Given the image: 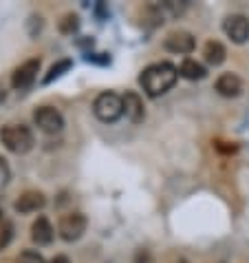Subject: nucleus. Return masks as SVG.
<instances>
[{
  "label": "nucleus",
  "instance_id": "obj_23",
  "mask_svg": "<svg viewBox=\"0 0 249 263\" xmlns=\"http://www.w3.org/2000/svg\"><path fill=\"white\" fill-rule=\"evenodd\" d=\"M0 100H5V91H0Z\"/></svg>",
  "mask_w": 249,
  "mask_h": 263
},
{
  "label": "nucleus",
  "instance_id": "obj_10",
  "mask_svg": "<svg viewBox=\"0 0 249 263\" xmlns=\"http://www.w3.org/2000/svg\"><path fill=\"white\" fill-rule=\"evenodd\" d=\"M214 86L223 98H238L243 93V80L236 73H223V76H218Z\"/></svg>",
  "mask_w": 249,
  "mask_h": 263
},
{
  "label": "nucleus",
  "instance_id": "obj_7",
  "mask_svg": "<svg viewBox=\"0 0 249 263\" xmlns=\"http://www.w3.org/2000/svg\"><path fill=\"white\" fill-rule=\"evenodd\" d=\"M38 73H40V60H38V58H31V60L23 62L16 71H13V76H11L13 89H20V91H23V89H29V86L35 82Z\"/></svg>",
  "mask_w": 249,
  "mask_h": 263
},
{
  "label": "nucleus",
  "instance_id": "obj_1",
  "mask_svg": "<svg viewBox=\"0 0 249 263\" xmlns=\"http://www.w3.org/2000/svg\"><path fill=\"white\" fill-rule=\"evenodd\" d=\"M179 80V69L170 62H157V64H150L148 69L141 73L139 82H141L143 91L148 93L150 98H159L168 93L177 84Z\"/></svg>",
  "mask_w": 249,
  "mask_h": 263
},
{
  "label": "nucleus",
  "instance_id": "obj_25",
  "mask_svg": "<svg viewBox=\"0 0 249 263\" xmlns=\"http://www.w3.org/2000/svg\"><path fill=\"white\" fill-rule=\"evenodd\" d=\"M0 219H3V213H0Z\"/></svg>",
  "mask_w": 249,
  "mask_h": 263
},
{
  "label": "nucleus",
  "instance_id": "obj_2",
  "mask_svg": "<svg viewBox=\"0 0 249 263\" xmlns=\"http://www.w3.org/2000/svg\"><path fill=\"white\" fill-rule=\"evenodd\" d=\"M0 142L5 144V148L7 151H11V153H16V155H25V153H29L33 148V133L29 130L27 126H5L3 130H0Z\"/></svg>",
  "mask_w": 249,
  "mask_h": 263
},
{
  "label": "nucleus",
  "instance_id": "obj_24",
  "mask_svg": "<svg viewBox=\"0 0 249 263\" xmlns=\"http://www.w3.org/2000/svg\"><path fill=\"white\" fill-rule=\"evenodd\" d=\"M179 263H188V261H179Z\"/></svg>",
  "mask_w": 249,
  "mask_h": 263
},
{
  "label": "nucleus",
  "instance_id": "obj_19",
  "mask_svg": "<svg viewBox=\"0 0 249 263\" xmlns=\"http://www.w3.org/2000/svg\"><path fill=\"white\" fill-rule=\"evenodd\" d=\"M18 263H47V261L42 259L40 252H35V250H25V252L18 257Z\"/></svg>",
  "mask_w": 249,
  "mask_h": 263
},
{
  "label": "nucleus",
  "instance_id": "obj_17",
  "mask_svg": "<svg viewBox=\"0 0 249 263\" xmlns=\"http://www.w3.org/2000/svg\"><path fill=\"white\" fill-rule=\"evenodd\" d=\"M188 3H177V0H165V3H161V9H168L172 13V16H181L183 11H185Z\"/></svg>",
  "mask_w": 249,
  "mask_h": 263
},
{
  "label": "nucleus",
  "instance_id": "obj_22",
  "mask_svg": "<svg viewBox=\"0 0 249 263\" xmlns=\"http://www.w3.org/2000/svg\"><path fill=\"white\" fill-rule=\"evenodd\" d=\"M49 263H69V259H67V257H62V254H60V257H55V259H51Z\"/></svg>",
  "mask_w": 249,
  "mask_h": 263
},
{
  "label": "nucleus",
  "instance_id": "obj_8",
  "mask_svg": "<svg viewBox=\"0 0 249 263\" xmlns=\"http://www.w3.org/2000/svg\"><path fill=\"white\" fill-rule=\"evenodd\" d=\"M163 47L170 51V53H179V55L192 53L194 51V35L188 33V31H172V33L165 35Z\"/></svg>",
  "mask_w": 249,
  "mask_h": 263
},
{
  "label": "nucleus",
  "instance_id": "obj_15",
  "mask_svg": "<svg viewBox=\"0 0 249 263\" xmlns=\"http://www.w3.org/2000/svg\"><path fill=\"white\" fill-rule=\"evenodd\" d=\"M71 67H73V60H57V62L53 64V67L49 69V73L45 76V80H42V82H45V84L53 82V80H57L60 76H64V73H67Z\"/></svg>",
  "mask_w": 249,
  "mask_h": 263
},
{
  "label": "nucleus",
  "instance_id": "obj_6",
  "mask_svg": "<svg viewBox=\"0 0 249 263\" xmlns=\"http://www.w3.org/2000/svg\"><path fill=\"white\" fill-rule=\"evenodd\" d=\"M223 31L227 33V38L236 45H245L249 40V18L243 13H232L223 20Z\"/></svg>",
  "mask_w": 249,
  "mask_h": 263
},
{
  "label": "nucleus",
  "instance_id": "obj_11",
  "mask_svg": "<svg viewBox=\"0 0 249 263\" xmlns=\"http://www.w3.org/2000/svg\"><path fill=\"white\" fill-rule=\"evenodd\" d=\"M123 113L126 118L133 122V124H141L146 118V106H143V100L137 96L135 91H128L123 96Z\"/></svg>",
  "mask_w": 249,
  "mask_h": 263
},
{
  "label": "nucleus",
  "instance_id": "obj_4",
  "mask_svg": "<svg viewBox=\"0 0 249 263\" xmlns=\"http://www.w3.org/2000/svg\"><path fill=\"white\" fill-rule=\"evenodd\" d=\"M33 122H35V126H38L42 133H47V135H55V133H60V130L64 128L62 113L57 111V108H53V106H40V108H35Z\"/></svg>",
  "mask_w": 249,
  "mask_h": 263
},
{
  "label": "nucleus",
  "instance_id": "obj_21",
  "mask_svg": "<svg viewBox=\"0 0 249 263\" xmlns=\"http://www.w3.org/2000/svg\"><path fill=\"white\" fill-rule=\"evenodd\" d=\"M133 263H152V257L148 250H137L135 252V261Z\"/></svg>",
  "mask_w": 249,
  "mask_h": 263
},
{
  "label": "nucleus",
  "instance_id": "obj_9",
  "mask_svg": "<svg viewBox=\"0 0 249 263\" xmlns=\"http://www.w3.org/2000/svg\"><path fill=\"white\" fill-rule=\"evenodd\" d=\"M45 203H47V199H45V195L42 193H38V191H27V193H23L18 197V201H16V208L18 213H23V215H29V213H38V210H42L45 208Z\"/></svg>",
  "mask_w": 249,
  "mask_h": 263
},
{
  "label": "nucleus",
  "instance_id": "obj_12",
  "mask_svg": "<svg viewBox=\"0 0 249 263\" xmlns=\"http://www.w3.org/2000/svg\"><path fill=\"white\" fill-rule=\"evenodd\" d=\"M55 237V230L53 226H51V221L47 217H38L31 226V239L35 241L38 246H49L51 241H53Z\"/></svg>",
  "mask_w": 249,
  "mask_h": 263
},
{
  "label": "nucleus",
  "instance_id": "obj_5",
  "mask_svg": "<svg viewBox=\"0 0 249 263\" xmlns=\"http://www.w3.org/2000/svg\"><path fill=\"white\" fill-rule=\"evenodd\" d=\"M86 226H89V221H86V217L82 213H67L60 219L57 230H60V237L71 243V241H77L79 237L84 235Z\"/></svg>",
  "mask_w": 249,
  "mask_h": 263
},
{
  "label": "nucleus",
  "instance_id": "obj_14",
  "mask_svg": "<svg viewBox=\"0 0 249 263\" xmlns=\"http://www.w3.org/2000/svg\"><path fill=\"white\" fill-rule=\"evenodd\" d=\"M179 76H183L185 80H203L208 76V71H205V67L201 62L192 60V58H185L179 67Z\"/></svg>",
  "mask_w": 249,
  "mask_h": 263
},
{
  "label": "nucleus",
  "instance_id": "obj_13",
  "mask_svg": "<svg viewBox=\"0 0 249 263\" xmlns=\"http://www.w3.org/2000/svg\"><path fill=\"white\" fill-rule=\"evenodd\" d=\"M203 58H205V62L208 64H212V67H218V64L225 62L227 49L223 47V42L210 40V42H205V47H203Z\"/></svg>",
  "mask_w": 249,
  "mask_h": 263
},
{
  "label": "nucleus",
  "instance_id": "obj_18",
  "mask_svg": "<svg viewBox=\"0 0 249 263\" xmlns=\"http://www.w3.org/2000/svg\"><path fill=\"white\" fill-rule=\"evenodd\" d=\"M11 237H13V226H11L9 221H5V223H3V228H0V250L9 246Z\"/></svg>",
  "mask_w": 249,
  "mask_h": 263
},
{
  "label": "nucleus",
  "instance_id": "obj_16",
  "mask_svg": "<svg viewBox=\"0 0 249 263\" xmlns=\"http://www.w3.org/2000/svg\"><path fill=\"white\" fill-rule=\"evenodd\" d=\"M77 29H79V18L75 16V13H67V16L60 20V31L62 33L71 35L73 31H77Z\"/></svg>",
  "mask_w": 249,
  "mask_h": 263
},
{
  "label": "nucleus",
  "instance_id": "obj_3",
  "mask_svg": "<svg viewBox=\"0 0 249 263\" xmlns=\"http://www.w3.org/2000/svg\"><path fill=\"white\" fill-rule=\"evenodd\" d=\"M93 113L95 118L101 122H117L123 115V98L117 96L113 91H104L99 93L93 102Z\"/></svg>",
  "mask_w": 249,
  "mask_h": 263
},
{
  "label": "nucleus",
  "instance_id": "obj_20",
  "mask_svg": "<svg viewBox=\"0 0 249 263\" xmlns=\"http://www.w3.org/2000/svg\"><path fill=\"white\" fill-rule=\"evenodd\" d=\"M214 146H216L218 153H225V155H230V153H236V148H238L236 144H230V142H216Z\"/></svg>",
  "mask_w": 249,
  "mask_h": 263
}]
</instances>
